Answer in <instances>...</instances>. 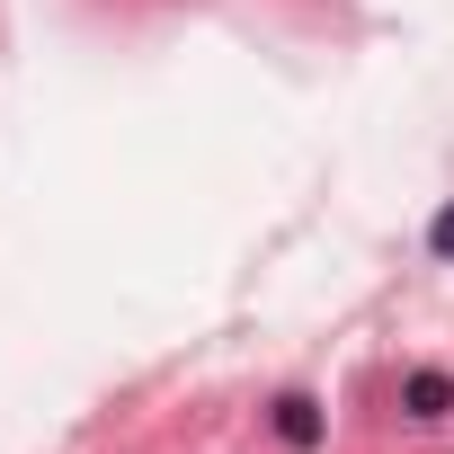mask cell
I'll return each mask as SVG.
<instances>
[{
    "instance_id": "6da1fadb",
    "label": "cell",
    "mask_w": 454,
    "mask_h": 454,
    "mask_svg": "<svg viewBox=\"0 0 454 454\" xmlns=\"http://www.w3.org/2000/svg\"><path fill=\"white\" fill-rule=\"evenodd\" d=\"M401 419H419V427L454 419V374H445V365H410V374H401Z\"/></svg>"
},
{
    "instance_id": "7a4b0ae2",
    "label": "cell",
    "mask_w": 454,
    "mask_h": 454,
    "mask_svg": "<svg viewBox=\"0 0 454 454\" xmlns=\"http://www.w3.org/2000/svg\"><path fill=\"white\" fill-rule=\"evenodd\" d=\"M268 427H277V445H286V454H312V445L330 436V419H321V401H312V392H277Z\"/></svg>"
},
{
    "instance_id": "3957f363",
    "label": "cell",
    "mask_w": 454,
    "mask_h": 454,
    "mask_svg": "<svg viewBox=\"0 0 454 454\" xmlns=\"http://www.w3.org/2000/svg\"><path fill=\"white\" fill-rule=\"evenodd\" d=\"M427 259L454 268V205H436V223H427Z\"/></svg>"
}]
</instances>
